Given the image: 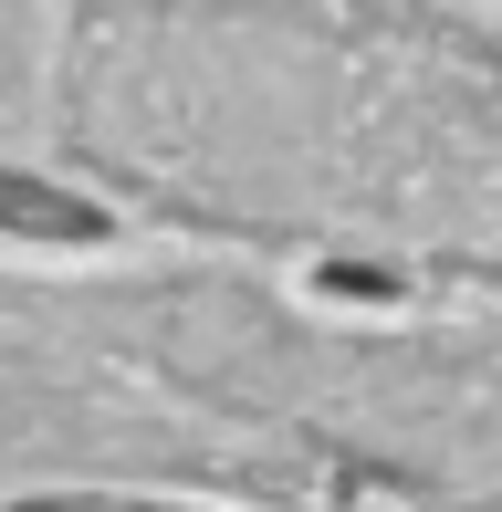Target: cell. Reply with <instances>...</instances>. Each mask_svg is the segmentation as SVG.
<instances>
[{"label":"cell","mask_w":502,"mask_h":512,"mask_svg":"<svg viewBox=\"0 0 502 512\" xmlns=\"http://www.w3.org/2000/svg\"><path fill=\"white\" fill-rule=\"evenodd\" d=\"M0 512H502V105L0 147Z\"/></svg>","instance_id":"6da1fadb"}]
</instances>
